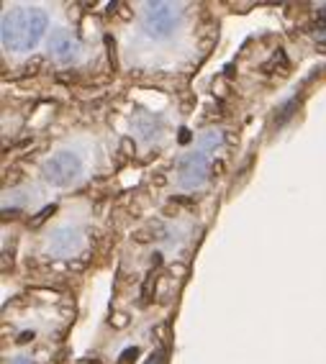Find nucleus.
<instances>
[{
  "instance_id": "7",
  "label": "nucleus",
  "mask_w": 326,
  "mask_h": 364,
  "mask_svg": "<svg viewBox=\"0 0 326 364\" xmlns=\"http://www.w3.org/2000/svg\"><path fill=\"white\" fill-rule=\"evenodd\" d=\"M11 364H33V362H31V359H28V357H16Z\"/></svg>"
},
{
  "instance_id": "2",
  "label": "nucleus",
  "mask_w": 326,
  "mask_h": 364,
  "mask_svg": "<svg viewBox=\"0 0 326 364\" xmlns=\"http://www.w3.org/2000/svg\"><path fill=\"white\" fill-rule=\"evenodd\" d=\"M180 18L183 14L172 3H149L147 14H144V31L149 33L152 39H167L177 28Z\"/></svg>"
},
{
  "instance_id": "3",
  "label": "nucleus",
  "mask_w": 326,
  "mask_h": 364,
  "mask_svg": "<svg viewBox=\"0 0 326 364\" xmlns=\"http://www.w3.org/2000/svg\"><path fill=\"white\" fill-rule=\"evenodd\" d=\"M83 172V162H80L78 154L72 151H59V154H52L41 167V175L49 185L54 188H67L72 182L78 180V175Z\"/></svg>"
},
{
  "instance_id": "1",
  "label": "nucleus",
  "mask_w": 326,
  "mask_h": 364,
  "mask_svg": "<svg viewBox=\"0 0 326 364\" xmlns=\"http://www.w3.org/2000/svg\"><path fill=\"white\" fill-rule=\"evenodd\" d=\"M46 26H49V21L39 8H14L3 16V23H0L3 46L8 52H31L41 41Z\"/></svg>"
},
{
  "instance_id": "6",
  "label": "nucleus",
  "mask_w": 326,
  "mask_h": 364,
  "mask_svg": "<svg viewBox=\"0 0 326 364\" xmlns=\"http://www.w3.org/2000/svg\"><path fill=\"white\" fill-rule=\"evenodd\" d=\"M80 244H83V236H80L78 228L65 226L54 231L52 239H49V254H54V257H70V254L78 252Z\"/></svg>"
},
{
  "instance_id": "5",
  "label": "nucleus",
  "mask_w": 326,
  "mask_h": 364,
  "mask_svg": "<svg viewBox=\"0 0 326 364\" xmlns=\"http://www.w3.org/2000/svg\"><path fill=\"white\" fill-rule=\"evenodd\" d=\"M49 52H52V57L57 59V62L70 65V62H75V59L80 57V44L72 39L70 31L57 28V31H52V36H49Z\"/></svg>"
},
{
  "instance_id": "4",
  "label": "nucleus",
  "mask_w": 326,
  "mask_h": 364,
  "mask_svg": "<svg viewBox=\"0 0 326 364\" xmlns=\"http://www.w3.org/2000/svg\"><path fill=\"white\" fill-rule=\"evenodd\" d=\"M209 169H211V154L198 146L196 151L185 154L183 159L177 162V185L183 190L201 188L203 182L209 180Z\"/></svg>"
}]
</instances>
